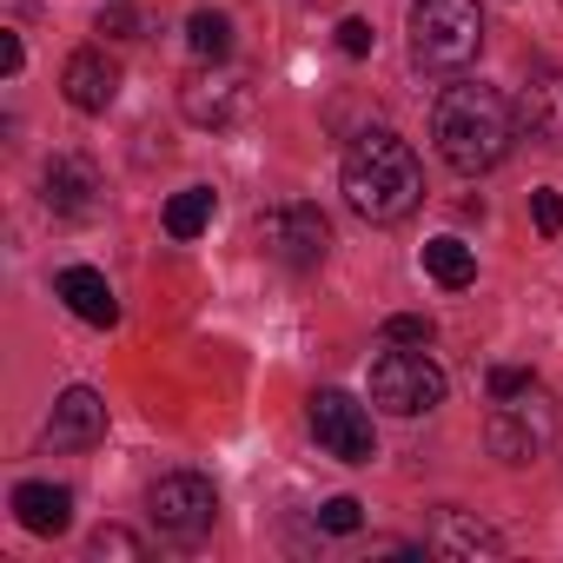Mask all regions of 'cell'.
<instances>
[{"label": "cell", "mask_w": 563, "mask_h": 563, "mask_svg": "<svg viewBox=\"0 0 563 563\" xmlns=\"http://www.w3.org/2000/svg\"><path fill=\"white\" fill-rule=\"evenodd\" d=\"M107 438V405L93 385H67L54 398V418H47V444L54 451H93Z\"/></svg>", "instance_id": "cell-9"}, {"label": "cell", "mask_w": 563, "mask_h": 563, "mask_svg": "<svg viewBox=\"0 0 563 563\" xmlns=\"http://www.w3.org/2000/svg\"><path fill=\"white\" fill-rule=\"evenodd\" d=\"M179 107H186L192 126H232V120H245V107H252V80H245V74H206V80H192V87L179 93Z\"/></svg>", "instance_id": "cell-11"}, {"label": "cell", "mask_w": 563, "mask_h": 563, "mask_svg": "<svg viewBox=\"0 0 563 563\" xmlns=\"http://www.w3.org/2000/svg\"><path fill=\"white\" fill-rule=\"evenodd\" d=\"M54 292L67 299L74 319H87V325H120V299H113V286H107V272H93V265H67V272L54 278Z\"/></svg>", "instance_id": "cell-13"}, {"label": "cell", "mask_w": 563, "mask_h": 563, "mask_svg": "<svg viewBox=\"0 0 563 563\" xmlns=\"http://www.w3.org/2000/svg\"><path fill=\"white\" fill-rule=\"evenodd\" d=\"M530 385H537V378H530L523 365H497V372L484 378V391H490V405H497V398H517V391H530Z\"/></svg>", "instance_id": "cell-25"}, {"label": "cell", "mask_w": 563, "mask_h": 563, "mask_svg": "<svg viewBox=\"0 0 563 563\" xmlns=\"http://www.w3.org/2000/svg\"><path fill=\"white\" fill-rule=\"evenodd\" d=\"M424 272L438 278L444 292H464L471 278H477V252H471L464 239H451V232H444V239H431V245H424Z\"/></svg>", "instance_id": "cell-17"}, {"label": "cell", "mask_w": 563, "mask_h": 563, "mask_svg": "<svg viewBox=\"0 0 563 563\" xmlns=\"http://www.w3.org/2000/svg\"><path fill=\"white\" fill-rule=\"evenodd\" d=\"M431 550H444V556H497V550H504V537H497L490 523H477V517H464V510H438V530H431Z\"/></svg>", "instance_id": "cell-15"}, {"label": "cell", "mask_w": 563, "mask_h": 563, "mask_svg": "<svg viewBox=\"0 0 563 563\" xmlns=\"http://www.w3.org/2000/svg\"><path fill=\"white\" fill-rule=\"evenodd\" d=\"M14 517H21V530H34V537H60V530L74 523V490L34 477V484L14 490Z\"/></svg>", "instance_id": "cell-14"}, {"label": "cell", "mask_w": 563, "mask_h": 563, "mask_svg": "<svg viewBox=\"0 0 563 563\" xmlns=\"http://www.w3.org/2000/svg\"><path fill=\"white\" fill-rule=\"evenodd\" d=\"M431 140H438L451 173L477 179V173L504 166V153L517 140V120H510L497 87H444L438 107H431Z\"/></svg>", "instance_id": "cell-1"}, {"label": "cell", "mask_w": 563, "mask_h": 563, "mask_svg": "<svg viewBox=\"0 0 563 563\" xmlns=\"http://www.w3.org/2000/svg\"><path fill=\"white\" fill-rule=\"evenodd\" d=\"M372 41H378V34H372V21H358V14H352V21H339V54H345V60H365V54H372Z\"/></svg>", "instance_id": "cell-24"}, {"label": "cell", "mask_w": 563, "mask_h": 563, "mask_svg": "<svg viewBox=\"0 0 563 563\" xmlns=\"http://www.w3.org/2000/svg\"><path fill=\"white\" fill-rule=\"evenodd\" d=\"M100 34H113V41H140V14L113 0V8H100Z\"/></svg>", "instance_id": "cell-26"}, {"label": "cell", "mask_w": 563, "mask_h": 563, "mask_svg": "<svg viewBox=\"0 0 563 563\" xmlns=\"http://www.w3.org/2000/svg\"><path fill=\"white\" fill-rule=\"evenodd\" d=\"M60 93L74 113H107L120 100V67L100 54V47H80L67 67H60Z\"/></svg>", "instance_id": "cell-10"}, {"label": "cell", "mask_w": 563, "mask_h": 563, "mask_svg": "<svg viewBox=\"0 0 563 563\" xmlns=\"http://www.w3.org/2000/svg\"><path fill=\"white\" fill-rule=\"evenodd\" d=\"M306 418H312V438H319L325 457H339V464H372V457H378L372 411H365L352 391H312Z\"/></svg>", "instance_id": "cell-8"}, {"label": "cell", "mask_w": 563, "mask_h": 563, "mask_svg": "<svg viewBox=\"0 0 563 563\" xmlns=\"http://www.w3.org/2000/svg\"><path fill=\"white\" fill-rule=\"evenodd\" d=\"M47 206H54L60 219H93V206H100V179H93V166H87L80 153L47 159Z\"/></svg>", "instance_id": "cell-12"}, {"label": "cell", "mask_w": 563, "mask_h": 563, "mask_svg": "<svg viewBox=\"0 0 563 563\" xmlns=\"http://www.w3.org/2000/svg\"><path fill=\"white\" fill-rule=\"evenodd\" d=\"M93 556H120V563H140L146 556V543L133 537V530H120V523H107V530H93V543H87Z\"/></svg>", "instance_id": "cell-21"}, {"label": "cell", "mask_w": 563, "mask_h": 563, "mask_svg": "<svg viewBox=\"0 0 563 563\" xmlns=\"http://www.w3.org/2000/svg\"><path fill=\"white\" fill-rule=\"evenodd\" d=\"M186 47H192L199 60H225V54H232V21H225L219 8H199V14L186 21Z\"/></svg>", "instance_id": "cell-19"}, {"label": "cell", "mask_w": 563, "mask_h": 563, "mask_svg": "<svg viewBox=\"0 0 563 563\" xmlns=\"http://www.w3.org/2000/svg\"><path fill=\"white\" fill-rule=\"evenodd\" d=\"M358 523H365V504H358V497H325V504H319V530L352 537Z\"/></svg>", "instance_id": "cell-20"}, {"label": "cell", "mask_w": 563, "mask_h": 563, "mask_svg": "<svg viewBox=\"0 0 563 563\" xmlns=\"http://www.w3.org/2000/svg\"><path fill=\"white\" fill-rule=\"evenodd\" d=\"M372 405L391 411V418L438 411V405H444V372H438L424 352H385V358L372 365Z\"/></svg>", "instance_id": "cell-7"}, {"label": "cell", "mask_w": 563, "mask_h": 563, "mask_svg": "<svg viewBox=\"0 0 563 563\" xmlns=\"http://www.w3.org/2000/svg\"><path fill=\"white\" fill-rule=\"evenodd\" d=\"M252 239H258V252H265L272 265H286V272H319V265H325V252H332V225H325V212H319V206H306V199L258 212Z\"/></svg>", "instance_id": "cell-4"}, {"label": "cell", "mask_w": 563, "mask_h": 563, "mask_svg": "<svg viewBox=\"0 0 563 563\" xmlns=\"http://www.w3.org/2000/svg\"><path fill=\"white\" fill-rule=\"evenodd\" d=\"M146 517H153V530H159L166 543H206L212 523H219V490H212V477H199V471H173V477L153 484Z\"/></svg>", "instance_id": "cell-5"}, {"label": "cell", "mask_w": 563, "mask_h": 563, "mask_svg": "<svg viewBox=\"0 0 563 563\" xmlns=\"http://www.w3.org/2000/svg\"><path fill=\"white\" fill-rule=\"evenodd\" d=\"M484 47L477 0H418L411 8V60L424 74H464Z\"/></svg>", "instance_id": "cell-3"}, {"label": "cell", "mask_w": 563, "mask_h": 563, "mask_svg": "<svg viewBox=\"0 0 563 563\" xmlns=\"http://www.w3.org/2000/svg\"><path fill=\"white\" fill-rule=\"evenodd\" d=\"M385 339H391V345H431L438 325H431L424 312H398V319H385Z\"/></svg>", "instance_id": "cell-22"}, {"label": "cell", "mask_w": 563, "mask_h": 563, "mask_svg": "<svg viewBox=\"0 0 563 563\" xmlns=\"http://www.w3.org/2000/svg\"><path fill=\"white\" fill-rule=\"evenodd\" d=\"M550 438H556V411H550L543 385H530V391H517V398H497V411H490V424H484V444H490L504 464L543 457Z\"/></svg>", "instance_id": "cell-6"}, {"label": "cell", "mask_w": 563, "mask_h": 563, "mask_svg": "<svg viewBox=\"0 0 563 563\" xmlns=\"http://www.w3.org/2000/svg\"><path fill=\"white\" fill-rule=\"evenodd\" d=\"M339 179H345L352 212L372 219V225H391V219H405L424 199V166H418V153L398 133H358Z\"/></svg>", "instance_id": "cell-2"}, {"label": "cell", "mask_w": 563, "mask_h": 563, "mask_svg": "<svg viewBox=\"0 0 563 563\" xmlns=\"http://www.w3.org/2000/svg\"><path fill=\"white\" fill-rule=\"evenodd\" d=\"M530 219H537V232H543V239H563V199H556L550 186H537V192H530Z\"/></svg>", "instance_id": "cell-23"}, {"label": "cell", "mask_w": 563, "mask_h": 563, "mask_svg": "<svg viewBox=\"0 0 563 563\" xmlns=\"http://www.w3.org/2000/svg\"><path fill=\"white\" fill-rule=\"evenodd\" d=\"M523 126L537 140H563V74H537L523 87Z\"/></svg>", "instance_id": "cell-16"}, {"label": "cell", "mask_w": 563, "mask_h": 563, "mask_svg": "<svg viewBox=\"0 0 563 563\" xmlns=\"http://www.w3.org/2000/svg\"><path fill=\"white\" fill-rule=\"evenodd\" d=\"M21 60H27V54H21V34H0V74L14 80V74H21Z\"/></svg>", "instance_id": "cell-27"}, {"label": "cell", "mask_w": 563, "mask_h": 563, "mask_svg": "<svg viewBox=\"0 0 563 563\" xmlns=\"http://www.w3.org/2000/svg\"><path fill=\"white\" fill-rule=\"evenodd\" d=\"M206 225H212V186H186V192L166 199V232L173 239H199Z\"/></svg>", "instance_id": "cell-18"}]
</instances>
